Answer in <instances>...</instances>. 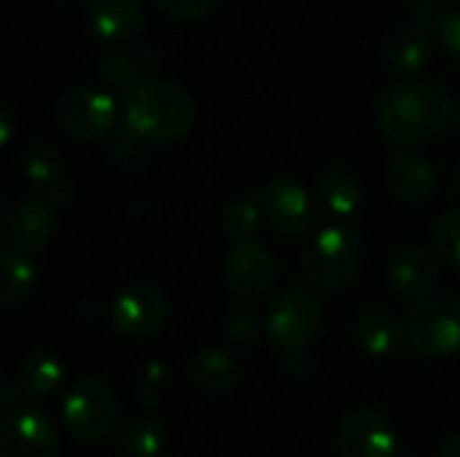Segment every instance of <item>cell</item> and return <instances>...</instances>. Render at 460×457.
<instances>
[{"mask_svg":"<svg viewBox=\"0 0 460 457\" xmlns=\"http://www.w3.org/2000/svg\"><path fill=\"white\" fill-rule=\"evenodd\" d=\"M456 105L437 81L404 78L388 86L377 102V124L383 137L396 148H418L447 132Z\"/></svg>","mask_w":460,"mask_h":457,"instance_id":"obj_1","label":"cell"},{"mask_svg":"<svg viewBox=\"0 0 460 457\" xmlns=\"http://www.w3.org/2000/svg\"><path fill=\"white\" fill-rule=\"evenodd\" d=\"M121 113L132 137L148 145H170L191 132L197 102L175 81L143 78L124 94Z\"/></svg>","mask_w":460,"mask_h":457,"instance_id":"obj_2","label":"cell"},{"mask_svg":"<svg viewBox=\"0 0 460 457\" xmlns=\"http://www.w3.org/2000/svg\"><path fill=\"white\" fill-rule=\"evenodd\" d=\"M361 267V245L345 226H326L307 240L302 253V275L321 291L348 288Z\"/></svg>","mask_w":460,"mask_h":457,"instance_id":"obj_3","label":"cell"},{"mask_svg":"<svg viewBox=\"0 0 460 457\" xmlns=\"http://www.w3.org/2000/svg\"><path fill=\"white\" fill-rule=\"evenodd\" d=\"M119 415V404L113 396V388L94 377V374H84L78 377L62 401V420L67 434L86 447H97L102 444L116 423Z\"/></svg>","mask_w":460,"mask_h":457,"instance_id":"obj_4","label":"cell"},{"mask_svg":"<svg viewBox=\"0 0 460 457\" xmlns=\"http://www.w3.org/2000/svg\"><path fill=\"white\" fill-rule=\"evenodd\" d=\"M323 329L321 299L302 286L283 288L267 307V334L286 353H305Z\"/></svg>","mask_w":460,"mask_h":457,"instance_id":"obj_5","label":"cell"},{"mask_svg":"<svg viewBox=\"0 0 460 457\" xmlns=\"http://www.w3.org/2000/svg\"><path fill=\"white\" fill-rule=\"evenodd\" d=\"M54 116L59 127L81 143H105L119 124L116 100L92 83H75L57 97Z\"/></svg>","mask_w":460,"mask_h":457,"instance_id":"obj_6","label":"cell"},{"mask_svg":"<svg viewBox=\"0 0 460 457\" xmlns=\"http://www.w3.org/2000/svg\"><path fill=\"white\" fill-rule=\"evenodd\" d=\"M407 347L429 361L460 353V304L453 299L420 302L404 323Z\"/></svg>","mask_w":460,"mask_h":457,"instance_id":"obj_7","label":"cell"},{"mask_svg":"<svg viewBox=\"0 0 460 457\" xmlns=\"http://www.w3.org/2000/svg\"><path fill=\"white\" fill-rule=\"evenodd\" d=\"M224 286L240 302H256L267 296L278 280V261L272 250L259 240H237L229 245L221 264Z\"/></svg>","mask_w":460,"mask_h":457,"instance_id":"obj_8","label":"cell"},{"mask_svg":"<svg viewBox=\"0 0 460 457\" xmlns=\"http://www.w3.org/2000/svg\"><path fill=\"white\" fill-rule=\"evenodd\" d=\"M256 202H259L264 224L280 240L302 237L310 229L313 215H315L313 197L307 194V189L299 180H294L288 175H278V178L267 180L256 191Z\"/></svg>","mask_w":460,"mask_h":457,"instance_id":"obj_9","label":"cell"},{"mask_svg":"<svg viewBox=\"0 0 460 457\" xmlns=\"http://www.w3.org/2000/svg\"><path fill=\"white\" fill-rule=\"evenodd\" d=\"M167 296L156 286L132 283L111 302L108 323L124 339H148L167 323Z\"/></svg>","mask_w":460,"mask_h":457,"instance_id":"obj_10","label":"cell"},{"mask_svg":"<svg viewBox=\"0 0 460 457\" xmlns=\"http://www.w3.org/2000/svg\"><path fill=\"white\" fill-rule=\"evenodd\" d=\"M3 226L8 248L27 256H38L51 245L57 234V205L49 197H24L5 210Z\"/></svg>","mask_w":460,"mask_h":457,"instance_id":"obj_11","label":"cell"},{"mask_svg":"<svg viewBox=\"0 0 460 457\" xmlns=\"http://www.w3.org/2000/svg\"><path fill=\"white\" fill-rule=\"evenodd\" d=\"M59 431L32 407H16L0 426V457H57Z\"/></svg>","mask_w":460,"mask_h":457,"instance_id":"obj_12","label":"cell"},{"mask_svg":"<svg viewBox=\"0 0 460 457\" xmlns=\"http://www.w3.org/2000/svg\"><path fill=\"white\" fill-rule=\"evenodd\" d=\"M337 457H396V434L375 409H353L334 434Z\"/></svg>","mask_w":460,"mask_h":457,"instance_id":"obj_13","label":"cell"},{"mask_svg":"<svg viewBox=\"0 0 460 457\" xmlns=\"http://www.w3.org/2000/svg\"><path fill=\"white\" fill-rule=\"evenodd\" d=\"M388 283L394 294L404 302L420 304L431 299L437 283H439V261L431 253V248L412 242L394 253L388 264Z\"/></svg>","mask_w":460,"mask_h":457,"instance_id":"obj_14","label":"cell"},{"mask_svg":"<svg viewBox=\"0 0 460 457\" xmlns=\"http://www.w3.org/2000/svg\"><path fill=\"white\" fill-rule=\"evenodd\" d=\"M86 22L100 40L127 43L146 30L148 13L140 0H92L86 5Z\"/></svg>","mask_w":460,"mask_h":457,"instance_id":"obj_15","label":"cell"},{"mask_svg":"<svg viewBox=\"0 0 460 457\" xmlns=\"http://www.w3.org/2000/svg\"><path fill=\"white\" fill-rule=\"evenodd\" d=\"M385 178L391 191L410 205H426L437 191V172L431 162L418 154H410L407 148L388 159Z\"/></svg>","mask_w":460,"mask_h":457,"instance_id":"obj_16","label":"cell"},{"mask_svg":"<svg viewBox=\"0 0 460 457\" xmlns=\"http://www.w3.org/2000/svg\"><path fill=\"white\" fill-rule=\"evenodd\" d=\"M189 382L202 396H226L240 385V364L229 350L208 347L191 358Z\"/></svg>","mask_w":460,"mask_h":457,"instance_id":"obj_17","label":"cell"},{"mask_svg":"<svg viewBox=\"0 0 460 457\" xmlns=\"http://www.w3.org/2000/svg\"><path fill=\"white\" fill-rule=\"evenodd\" d=\"M65 380V364L51 350H32L16 366L13 382L22 393V401H40L49 399Z\"/></svg>","mask_w":460,"mask_h":457,"instance_id":"obj_18","label":"cell"},{"mask_svg":"<svg viewBox=\"0 0 460 457\" xmlns=\"http://www.w3.org/2000/svg\"><path fill=\"white\" fill-rule=\"evenodd\" d=\"M431 57H434V48H431V38L426 35L423 24H407L388 38L385 65L391 73H396L402 78H412V75L423 73L429 67Z\"/></svg>","mask_w":460,"mask_h":457,"instance_id":"obj_19","label":"cell"},{"mask_svg":"<svg viewBox=\"0 0 460 457\" xmlns=\"http://www.w3.org/2000/svg\"><path fill=\"white\" fill-rule=\"evenodd\" d=\"M318 199H321V207L337 221H350L364 210V189L358 178L342 167H332L321 172Z\"/></svg>","mask_w":460,"mask_h":457,"instance_id":"obj_20","label":"cell"},{"mask_svg":"<svg viewBox=\"0 0 460 457\" xmlns=\"http://www.w3.org/2000/svg\"><path fill=\"white\" fill-rule=\"evenodd\" d=\"M356 345L372 358H391L407 345L404 326L385 310H369L356 321Z\"/></svg>","mask_w":460,"mask_h":457,"instance_id":"obj_21","label":"cell"},{"mask_svg":"<svg viewBox=\"0 0 460 457\" xmlns=\"http://www.w3.org/2000/svg\"><path fill=\"white\" fill-rule=\"evenodd\" d=\"M40 280V269L32 261V256L19 253L13 248H5L0 256V302L5 307H19L24 304Z\"/></svg>","mask_w":460,"mask_h":457,"instance_id":"obj_22","label":"cell"},{"mask_svg":"<svg viewBox=\"0 0 460 457\" xmlns=\"http://www.w3.org/2000/svg\"><path fill=\"white\" fill-rule=\"evenodd\" d=\"M19 167H22L24 178L32 186H38L40 191H46V194H57L62 189L65 170H67L62 154L51 143H30V145H24Z\"/></svg>","mask_w":460,"mask_h":457,"instance_id":"obj_23","label":"cell"},{"mask_svg":"<svg viewBox=\"0 0 460 457\" xmlns=\"http://www.w3.org/2000/svg\"><path fill=\"white\" fill-rule=\"evenodd\" d=\"M167 439H170V431L162 420L135 417L121 428L116 444L124 457H159L167 447Z\"/></svg>","mask_w":460,"mask_h":457,"instance_id":"obj_24","label":"cell"},{"mask_svg":"<svg viewBox=\"0 0 460 457\" xmlns=\"http://www.w3.org/2000/svg\"><path fill=\"white\" fill-rule=\"evenodd\" d=\"M261 210H259V202L256 197H245V194H237V197H229L224 205H221V229L224 234L237 242V240H251L261 224Z\"/></svg>","mask_w":460,"mask_h":457,"instance_id":"obj_25","label":"cell"},{"mask_svg":"<svg viewBox=\"0 0 460 457\" xmlns=\"http://www.w3.org/2000/svg\"><path fill=\"white\" fill-rule=\"evenodd\" d=\"M97 73H100V81H102L105 86L119 89V92H124V94H127L137 81H143L140 73H137V65H135L127 54H105V57L100 59Z\"/></svg>","mask_w":460,"mask_h":457,"instance_id":"obj_26","label":"cell"},{"mask_svg":"<svg viewBox=\"0 0 460 457\" xmlns=\"http://www.w3.org/2000/svg\"><path fill=\"white\" fill-rule=\"evenodd\" d=\"M434 248L450 267L460 269V210H450L437 221Z\"/></svg>","mask_w":460,"mask_h":457,"instance_id":"obj_27","label":"cell"},{"mask_svg":"<svg viewBox=\"0 0 460 457\" xmlns=\"http://www.w3.org/2000/svg\"><path fill=\"white\" fill-rule=\"evenodd\" d=\"M224 334H226L232 347L251 350L259 342V321L248 310H232L224 321Z\"/></svg>","mask_w":460,"mask_h":457,"instance_id":"obj_28","label":"cell"},{"mask_svg":"<svg viewBox=\"0 0 460 457\" xmlns=\"http://www.w3.org/2000/svg\"><path fill=\"white\" fill-rule=\"evenodd\" d=\"M156 8L175 19V22H199V19H208L218 5L221 0H154Z\"/></svg>","mask_w":460,"mask_h":457,"instance_id":"obj_29","label":"cell"},{"mask_svg":"<svg viewBox=\"0 0 460 457\" xmlns=\"http://www.w3.org/2000/svg\"><path fill=\"white\" fill-rule=\"evenodd\" d=\"M434 30H437V38H439V43L445 46V51H447L456 62H460V8L445 11V13H437Z\"/></svg>","mask_w":460,"mask_h":457,"instance_id":"obj_30","label":"cell"},{"mask_svg":"<svg viewBox=\"0 0 460 457\" xmlns=\"http://www.w3.org/2000/svg\"><path fill=\"white\" fill-rule=\"evenodd\" d=\"M16 401H22V393H19V388H16V382L11 380V377H5L3 382H0V407H13Z\"/></svg>","mask_w":460,"mask_h":457,"instance_id":"obj_31","label":"cell"},{"mask_svg":"<svg viewBox=\"0 0 460 457\" xmlns=\"http://www.w3.org/2000/svg\"><path fill=\"white\" fill-rule=\"evenodd\" d=\"M13 135V116L11 108H0V145H8Z\"/></svg>","mask_w":460,"mask_h":457,"instance_id":"obj_32","label":"cell"},{"mask_svg":"<svg viewBox=\"0 0 460 457\" xmlns=\"http://www.w3.org/2000/svg\"><path fill=\"white\" fill-rule=\"evenodd\" d=\"M437 457H460V431L450 434L442 444H439V453Z\"/></svg>","mask_w":460,"mask_h":457,"instance_id":"obj_33","label":"cell"},{"mask_svg":"<svg viewBox=\"0 0 460 457\" xmlns=\"http://www.w3.org/2000/svg\"><path fill=\"white\" fill-rule=\"evenodd\" d=\"M453 124H456V129H458V135H460V102L456 105V113H453Z\"/></svg>","mask_w":460,"mask_h":457,"instance_id":"obj_34","label":"cell"},{"mask_svg":"<svg viewBox=\"0 0 460 457\" xmlns=\"http://www.w3.org/2000/svg\"><path fill=\"white\" fill-rule=\"evenodd\" d=\"M456 186H458V194H460V164H458V175H456Z\"/></svg>","mask_w":460,"mask_h":457,"instance_id":"obj_35","label":"cell"},{"mask_svg":"<svg viewBox=\"0 0 460 457\" xmlns=\"http://www.w3.org/2000/svg\"><path fill=\"white\" fill-rule=\"evenodd\" d=\"M59 3H67L70 5V3H81V0H59Z\"/></svg>","mask_w":460,"mask_h":457,"instance_id":"obj_36","label":"cell"},{"mask_svg":"<svg viewBox=\"0 0 460 457\" xmlns=\"http://www.w3.org/2000/svg\"><path fill=\"white\" fill-rule=\"evenodd\" d=\"M450 3H460V0H450Z\"/></svg>","mask_w":460,"mask_h":457,"instance_id":"obj_37","label":"cell"}]
</instances>
